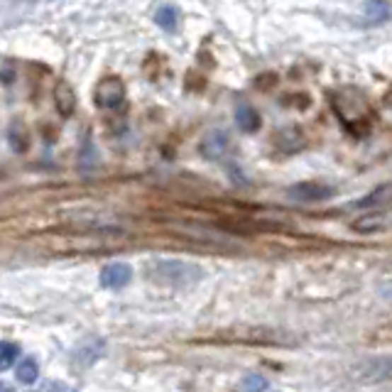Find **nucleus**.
I'll return each mask as SVG.
<instances>
[{"instance_id": "nucleus-1", "label": "nucleus", "mask_w": 392, "mask_h": 392, "mask_svg": "<svg viewBox=\"0 0 392 392\" xmlns=\"http://www.w3.org/2000/svg\"><path fill=\"white\" fill-rule=\"evenodd\" d=\"M331 105H333V110L338 113V118H341V123L346 125L348 130H353V132L368 130L373 113H370L368 100L360 96L358 91H353V88L338 91L336 96H331Z\"/></svg>"}, {"instance_id": "nucleus-2", "label": "nucleus", "mask_w": 392, "mask_h": 392, "mask_svg": "<svg viewBox=\"0 0 392 392\" xmlns=\"http://www.w3.org/2000/svg\"><path fill=\"white\" fill-rule=\"evenodd\" d=\"M147 275L157 279L162 284H172V287H189V284L199 282L204 277V270L196 263L187 260H155L147 265Z\"/></svg>"}, {"instance_id": "nucleus-3", "label": "nucleus", "mask_w": 392, "mask_h": 392, "mask_svg": "<svg viewBox=\"0 0 392 392\" xmlns=\"http://www.w3.org/2000/svg\"><path fill=\"white\" fill-rule=\"evenodd\" d=\"M353 375L363 383H380L392 378V358H368L353 368Z\"/></svg>"}, {"instance_id": "nucleus-4", "label": "nucleus", "mask_w": 392, "mask_h": 392, "mask_svg": "<svg viewBox=\"0 0 392 392\" xmlns=\"http://www.w3.org/2000/svg\"><path fill=\"white\" fill-rule=\"evenodd\" d=\"M287 196L294 201H301V204H311V201L331 199L333 187H328L324 182H299L287 189Z\"/></svg>"}, {"instance_id": "nucleus-5", "label": "nucleus", "mask_w": 392, "mask_h": 392, "mask_svg": "<svg viewBox=\"0 0 392 392\" xmlns=\"http://www.w3.org/2000/svg\"><path fill=\"white\" fill-rule=\"evenodd\" d=\"M125 100V86L120 79L110 76L96 86V105L98 108H118Z\"/></svg>"}, {"instance_id": "nucleus-6", "label": "nucleus", "mask_w": 392, "mask_h": 392, "mask_svg": "<svg viewBox=\"0 0 392 392\" xmlns=\"http://www.w3.org/2000/svg\"><path fill=\"white\" fill-rule=\"evenodd\" d=\"M98 279H100V287L120 289L132 279V267L128 263H110V265H105V267L100 270Z\"/></svg>"}, {"instance_id": "nucleus-7", "label": "nucleus", "mask_w": 392, "mask_h": 392, "mask_svg": "<svg viewBox=\"0 0 392 392\" xmlns=\"http://www.w3.org/2000/svg\"><path fill=\"white\" fill-rule=\"evenodd\" d=\"M351 229L356 233H363V236H370V233H383L392 229V211H375L370 216H360L351 224Z\"/></svg>"}, {"instance_id": "nucleus-8", "label": "nucleus", "mask_w": 392, "mask_h": 392, "mask_svg": "<svg viewBox=\"0 0 392 392\" xmlns=\"http://www.w3.org/2000/svg\"><path fill=\"white\" fill-rule=\"evenodd\" d=\"M229 142L231 140L224 130H211L199 145L201 157H206V160H221L226 155V150H229Z\"/></svg>"}, {"instance_id": "nucleus-9", "label": "nucleus", "mask_w": 392, "mask_h": 392, "mask_svg": "<svg viewBox=\"0 0 392 392\" xmlns=\"http://www.w3.org/2000/svg\"><path fill=\"white\" fill-rule=\"evenodd\" d=\"M392 201V184H385V187H378L375 192H370L368 196H363V199L353 201V204H348L346 209L348 211H360V209H380V206L390 204Z\"/></svg>"}, {"instance_id": "nucleus-10", "label": "nucleus", "mask_w": 392, "mask_h": 392, "mask_svg": "<svg viewBox=\"0 0 392 392\" xmlns=\"http://www.w3.org/2000/svg\"><path fill=\"white\" fill-rule=\"evenodd\" d=\"M236 123L243 132H255L260 128V115H258V110L253 105L241 103L236 108Z\"/></svg>"}, {"instance_id": "nucleus-11", "label": "nucleus", "mask_w": 392, "mask_h": 392, "mask_svg": "<svg viewBox=\"0 0 392 392\" xmlns=\"http://www.w3.org/2000/svg\"><path fill=\"white\" fill-rule=\"evenodd\" d=\"M54 105H57V110L64 115V118L74 113V108H76V96H74V91H71V86H69V83L62 81L59 86H57V91H54Z\"/></svg>"}, {"instance_id": "nucleus-12", "label": "nucleus", "mask_w": 392, "mask_h": 392, "mask_svg": "<svg viewBox=\"0 0 392 392\" xmlns=\"http://www.w3.org/2000/svg\"><path fill=\"white\" fill-rule=\"evenodd\" d=\"M15 375H18V380L23 385H35L37 378H40V363H37L33 356L23 358L18 363V370H15Z\"/></svg>"}, {"instance_id": "nucleus-13", "label": "nucleus", "mask_w": 392, "mask_h": 392, "mask_svg": "<svg viewBox=\"0 0 392 392\" xmlns=\"http://www.w3.org/2000/svg\"><path fill=\"white\" fill-rule=\"evenodd\" d=\"M103 351H105V343L98 341V338H91V341H86L81 348H79L76 358L81 365H88V363H96V360L103 356Z\"/></svg>"}, {"instance_id": "nucleus-14", "label": "nucleus", "mask_w": 392, "mask_h": 392, "mask_svg": "<svg viewBox=\"0 0 392 392\" xmlns=\"http://www.w3.org/2000/svg\"><path fill=\"white\" fill-rule=\"evenodd\" d=\"M155 23L160 25L164 33H177V28H179L177 8H174V5H162V8L157 10V15H155Z\"/></svg>"}, {"instance_id": "nucleus-15", "label": "nucleus", "mask_w": 392, "mask_h": 392, "mask_svg": "<svg viewBox=\"0 0 392 392\" xmlns=\"http://www.w3.org/2000/svg\"><path fill=\"white\" fill-rule=\"evenodd\" d=\"M390 15L392 10L385 0H368L365 3V20L368 23H385V20H390Z\"/></svg>"}, {"instance_id": "nucleus-16", "label": "nucleus", "mask_w": 392, "mask_h": 392, "mask_svg": "<svg viewBox=\"0 0 392 392\" xmlns=\"http://www.w3.org/2000/svg\"><path fill=\"white\" fill-rule=\"evenodd\" d=\"M20 358V348L18 343L10 341H0V373L8 368H13V363H18Z\"/></svg>"}, {"instance_id": "nucleus-17", "label": "nucleus", "mask_w": 392, "mask_h": 392, "mask_svg": "<svg viewBox=\"0 0 392 392\" xmlns=\"http://www.w3.org/2000/svg\"><path fill=\"white\" fill-rule=\"evenodd\" d=\"M243 390L246 392H265L267 390V378H263V375L258 373H250L243 378Z\"/></svg>"}, {"instance_id": "nucleus-18", "label": "nucleus", "mask_w": 392, "mask_h": 392, "mask_svg": "<svg viewBox=\"0 0 392 392\" xmlns=\"http://www.w3.org/2000/svg\"><path fill=\"white\" fill-rule=\"evenodd\" d=\"M383 296H385L388 301H392V287H385V289H383Z\"/></svg>"}, {"instance_id": "nucleus-19", "label": "nucleus", "mask_w": 392, "mask_h": 392, "mask_svg": "<svg viewBox=\"0 0 392 392\" xmlns=\"http://www.w3.org/2000/svg\"><path fill=\"white\" fill-rule=\"evenodd\" d=\"M0 392H15L10 385H5V383H0Z\"/></svg>"}]
</instances>
